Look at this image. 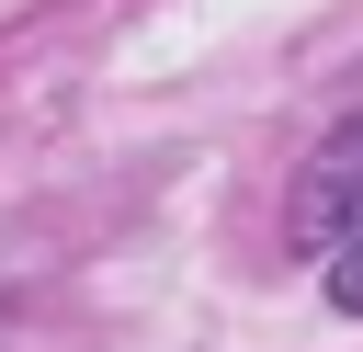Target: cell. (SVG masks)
Wrapping results in <instances>:
<instances>
[{"label": "cell", "instance_id": "1", "mask_svg": "<svg viewBox=\"0 0 363 352\" xmlns=\"http://www.w3.org/2000/svg\"><path fill=\"white\" fill-rule=\"evenodd\" d=\"M363 238V114H340L318 136V159L295 170V250H352Z\"/></svg>", "mask_w": 363, "mask_h": 352}, {"label": "cell", "instance_id": "2", "mask_svg": "<svg viewBox=\"0 0 363 352\" xmlns=\"http://www.w3.org/2000/svg\"><path fill=\"white\" fill-rule=\"evenodd\" d=\"M329 307H352V318H363V238H352V250H329Z\"/></svg>", "mask_w": 363, "mask_h": 352}]
</instances>
